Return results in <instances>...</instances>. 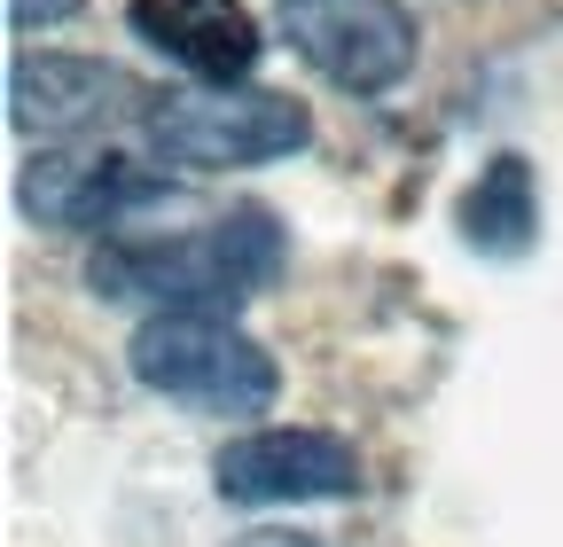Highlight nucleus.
I'll list each match as a JSON object with an SVG mask.
<instances>
[{"label": "nucleus", "mask_w": 563, "mask_h": 547, "mask_svg": "<svg viewBox=\"0 0 563 547\" xmlns=\"http://www.w3.org/2000/svg\"><path fill=\"white\" fill-rule=\"evenodd\" d=\"M282 274V227L266 212H228L188 235H125L95 250V290L157 313H228Z\"/></svg>", "instance_id": "nucleus-1"}, {"label": "nucleus", "mask_w": 563, "mask_h": 547, "mask_svg": "<svg viewBox=\"0 0 563 547\" xmlns=\"http://www.w3.org/2000/svg\"><path fill=\"white\" fill-rule=\"evenodd\" d=\"M133 376L157 399H180L196 415H266L274 406V360L228 313H150L133 328Z\"/></svg>", "instance_id": "nucleus-2"}, {"label": "nucleus", "mask_w": 563, "mask_h": 547, "mask_svg": "<svg viewBox=\"0 0 563 547\" xmlns=\"http://www.w3.org/2000/svg\"><path fill=\"white\" fill-rule=\"evenodd\" d=\"M150 149L165 165H196V172H235V165H274L298 157L313 142V118L290 94L266 87H203V94H165L150 118Z\"/></svg>", "instance_id": "nucleus-3"}, {"label": "nucleus", "mask_w": 563, "mask_h": 547, "mask_svg": "<svg viewBox=\"0 0 563 547\" xmlns=\"http://www.w3.org/2000/svg\"><path fill=\"white\" fill-rule=\"evenodd\" d=\"M282 32L344 94H391L415 71V24L399 0H282Z\"/></svg>", "instance_id": "nucleus-4"}, {"label": "nucleus", "mask_w": 563, "mask_h": 547, "mask_svg": "<svg viewBox=\"0 0 563 547\" xmlns=\"http://www.w3.org/2000/svg\"><path fill=\"white\" fill-rule=\"evenodd\" d=\"M150 118V87L102 55H16L9 71V125L32 142H79V133Z\"/></svg>", "instance_id": "nucleus-5"}, {"label": "nucleus", "mask_w": 563, "mask_h": 547, "mask_svg": "<svg viewBox=\"0 0 563 547\" xmlns=\"http://www.w3.org/2000/svg\"><path fill=\"white\" fill-rule=\"evenodd\" d=\"M211 485L235 509H298V501H344L361 485V454L329 431H243L220 446Z\"/></svg>", "instance_id": "nucleus-6"}, {"label": "nucleus", "mask_w": 563, "mask_h": 547, "mask_svg": "<svg viewBox=\"0 0 563 547\" xmlns=\"http://www.w3.org/2000/svg\"><path fill=\"white\" fill-rule=\"evenodd\" d=\"M165 172H141L118 149H40L16 180V203L40 227H118L141 203H165Z\"/></svg>", "instance_id": "nucleus-7"}, {"label": "nucleus", "mask_w": 563, "mask_h": 547, "mask_svg": "<svg viewBox=\"0 0 563 547\" xmlns=\"http://www.w3.org/2000/svg\"><path fill=\"white\" fill-rule=\"evenodd\" d=\"M125 24H133V40H150L165 63H180L203 87H243L266 47L243 0H133Z\"/></svg>", "instance_id": "nucleus-8"}, {"label": "nucleus", "mask_w": 563, "mask_h": 547, "mask_svg": "<svg viewBox=\"0 0 563 547\" xmlns=\"http://www.w3.org/2000/svg\"><path fill=\"white\" fill-rule=\"evenodd\" d=\"M532 227H540L532 165H525V157H493V165L470 180V196H462V235H470V250L517 258V250L532 243Z\"/></svg>", "instance_id": "nucleus-9"}, {"label": "nucleus", "mask_w": 563, "mask_h": 547, "mask_svg": "<svg viewBox=\"0 0 563 547\" xmlns=\"http://www.w3.org/2000/svg\"><path fill=\"white\" fill-rule=\"evenodd\" d=\"M63 16H79V0H9V24L16 32H55Z\"/></svg>", "instance_id": "nucleus-10"}, {"label": "nucleus", "mask_w": 563, "mask_h": 547, "mask_svg": "<svg viewBox=\"0 0 563 547\" xmlns=\"http://www.w3.org/2000/svg\"><path fill=\"white\" fill-rule=\"evenodd\" d=\"M228 547H321V539H306V532H243Z\"/></svg>", "instance_id": "nucleus-11"}]
</instances>
